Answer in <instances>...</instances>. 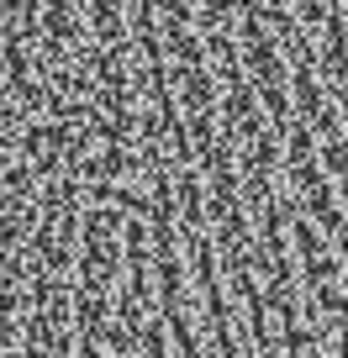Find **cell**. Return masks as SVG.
<instances>
[{
    "label": "cell",
    "mask_w": 348,
    "mask_h": 358,
    "mask_svg": "<svg viewBox=\"0 0 348 358\" xmlns=\"http://www.w3.org/2000/svg\"><path fill=\"white\" fill-rule=\"evenodd\" d=\"M137 353H143V358H169V327H164V316H148V322H143V332H137Z\"/></svg>",
    "instance_id": "6da1fadb"
}]
</instances>
